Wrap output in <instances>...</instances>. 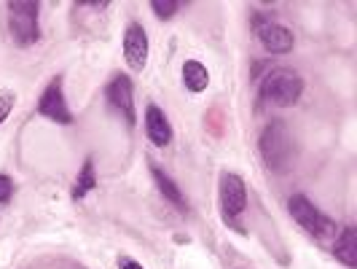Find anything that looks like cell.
<instances>
[{
	"label": "cell",
	"mask_w": 357,
	"mask_h": 269,
	"mask_svg": "<svg viewBox=\"0 0 357 269\" xmlns=\"http://www.w3.org/2000/svg\"><path fill=\"white\" fill-rule=\"evenodd\" d=\"M258 148H261L264 164H266L271 173H277V175L287 173L293 159H296L293 138H290V132H287L285 122H271V124H266V129L261 132Z\"/></svg>",
	"instance_id": "1"
},
{
	"label": "cell",
	"mask_w": 357,
	"mask_h": 269,
	"mask_svg": "<svg viewBox=\"0 0 357 269\" xmlns=\"http://www.w3.org/2000/svg\"><path fill=\"white\" fill-rule=\"evenodd\" d=\"M301 92H304L301 75L290 71H271L261 84V100L271 103V106L287 108L301 97Z\"/></svg>",
	"instance_id": "2"
},
{
	"label": "cell",
	"mask_w": 357,
	"mask_h": 269,
	"mask_svg": "<svg viewBox=\"0 0 357 269\" xmlns=\"http://www.w3.org/2000/svg\"><path fill=\"white\" fill-rule=\"evenodd\" d=\"M287 208H290L293 218L301 224V229H306L312 237H320L322 240V237L336 234V221L328 218V215L322 213L314 202H309L304 194H293V197L287 199Z\"/></svg>",
	"instance_id": "3"
},
{
	"label": "cell",
	"mask_w": 357,
	"mask_h": 269,
	"mask_svg": "<svg viewBox=\"0 0 357 269\" xmlns=\"http://www.w3.org/2000/svg\"><path fill=\"white\" fill-rule=\"evenodd\" d=\"M6 11H8L11 38L17 41L19 46H33L38 36H40V30H38V11H40V6L38 3H8Z\"/></svg>",
	"instance_id": "4"
},
{
	"label": "cell",
	"mask_w": 357,
	"mask_h": 269,
	"mask_svg": "<svg viewBox=\"0 0 357 269\" xmlns=\"http://www.w3.org/2000/svg\"><path fill=\"white\" fill-rule=\"evenodd\" d=\"M248 208V186L245 180L234 173H223L220 175V210H223V218L234 224L239 215L245 213Z\"/></svg>",
	"instance_id": "5"
},
{
	"label": "cell",
	"mask_w": 357,
	"mask_h": 269,
	"mask_svg": "<svg viewBox=\"0 0 357 269\" xmlns=\"http://www.w3.org/2000/svg\"><path fill=\"white\" fill-rule=\"evenodd\" d=\"M38 110L52 119L56 124H70L73 122V113L68 108V100H65V92H62V78H54L49 81V87L43 89L40 100H38Z\"/></svg>",
	"instance_id": "6"
},
{
	"label": "cell",
	"mask_w": 357,
	"mask_h": 269,
	"mask_svg": "<svg viewBox=\"0 0 357 269\" xmlns=\"http://www.w3.org/2000/svg\"><path fill=\"white\" fill-rule=\"evenodd\" d=\"M105 94H107V103L126 119V124L135 126L137 113H135V87H132V78H129V75H116V78L107 84Z\"/></svg>",
	"instance_id": "7"
},
{
	"label": "cell",
	"mask_w": 357,
	"mask_h": 269,
	"mask_svg": "<svg viewBox=\"0 0 357 269\" xmlns=\"http://www.w3.org/2000/svg\"><path fill=\"white\" fill-rule=\"evenodd\" d=\"M255 36H258L261 46L268 54H287L293 49V43H296L293 33L287 27H282V24L271 22V19H266V22H258L255 19Z\"/></svg>",
	"instance_id": "8"
},
{
	"label": "cell",
	"mask_w": 357,
	"mask_h": 269,
	"mask_svg": "<svg viewBox=\"0 0 357 269\" xmlns=\"http://www.w3.org/2000/svg\"><path fill=\"white\" fill-rule=\"evenodd\" d=\"M124 59L132 71H143L148 62V36L137 22H132L124 33Z\"/></svg>",
	"instance_id": "9"
},
{
	"label": "cell",
	"mask_w": 357,
	"mask_h": 269,
	"mask_svg": "<svg viewBox=\"0 0 357 269\" xmlns=\"http://www.w3.org/2000/svg\"><path fill=\"white\" fill-rule=\"evenodd\" d=\"M145 132H148V140L159 148L169 145V140H172L169 119L164 116V110L159 106H148V110H145Z\"/></svg>",
	"instance_id": "10"
},
{
	"label": "cell",
	"mask_w": 357,
	"mask_h": 269,
	"mask_svg": "<svg viewBox=\"0 0 357 269\" xmlns=\"http://www.w3.org/2000/svg\"><path fill=\"white\" fill-rule=\"evenodd\" d=\"M151 175H153V180H156V186H159V191L164 194V199H169L178 210H188V202H185V197H183V191L178 189V183L169 178L161 167H156V164H151Z\"/></svg>",
	"instance_id": "11"
},
{
	"label": "cell",
	"mask_w": 357,
	"mask_h": 269,
	"mask_svg": "<svg viewBox=\"0 0 357 269\" xmlns=\"http://www.w3.org/2000/svg\"><path fill=\"white\" fill-rule=\"evenodd\" d=\"M333 253H336V259H339L341 264L357 267V229L355 226H347V229L339 234Z\"/></svg>",
	"instance_id": "12"
},
{
	"label": "cell",
	"mask_w": 357,
	"mask_h": 269,
	"mask_svg": "<svg viewBox=\"0 0 357 269\" xmlns=\"http://www.w3.org/2000/svg\"><path fill=\"white\" fill-rule=\"evenodd\" d=\"M183 84L191 92H204L210 87V73H207V68H204L202 62L188 59V62L183 65Z\"/></svg>",
	"instance_id": "13"
},
{
	"label": "cell",
	"mask_w": 357,
	"mask_h": 269,
	"mask_svg": "<svg viewBox=\"0 0 357 269\" xmlns=\"http://www.w3.org/2000/svg\"><path fill=\"white\" fill-rule=\"evenodd\" d=\"M97 189V175H94V161L86 159L84 161V167H81V173H78V180H75V186H73V199H84L89 191Z\"/></svg>",
	"instance_id": "14"
},
{
	"label": "cell",
	"mask_w": 357,
	"mask_h": 269,
	"mask_svg": "<svg viewBox=\"0 0 357 269\" xmlns=\"http://www.w3.org/2000/svg\"><path fill=\"white\" fill-rule=\"evenodd\" d=\"M178 8H180L178 0H153V3H151V11H153L159 19L175 17V11H178Z\"/></svg>",
	"instance_id": "15"
},
{
	"label": "cell",
	"mask_w": 357,
	"mask_h": 269,
	"mask_svg": "<svg viewBox=\"0 0 357 269\" xmlns=\"http://www.w3.org/2000/svg\"><path fill=\"white\" fill-rule=\"evenodd\" d=\"M14 106H17V94H14L11 89L0 92V124L8 119V113L14 110Z\"/></svg>",
	"instance_id": "16"
},
{
	"label": "cell",
	"mask_w": 357,
	"mask_h": 269,
	"mask_svg": "<svg viewBox=\"0 0 357 269\" xmlns=\"http://www.w3.org/2000/svg\"><path fill=\"white\" fill-rule=\"evenodd\" d=\"M11 197H14V180L8 175H0V205H6Z\"/></svg>",
	"instance_id": "17"
},
{
	"label": "cell",
	"mask_w": 357,
	"mask_h": 269,
	"mask_svg": "<svg viewBox=\"0 0 357 269\" xmlns=\"http://www.w3.org/2000/svg\"><path fill=\"white\" fill-rule=\"evenodd\" d=\"M119 267L121 269H143L137 261H132V259H121V261H119Z\"/></svg>",
	"instance_id": "18"
}]
</instances>
